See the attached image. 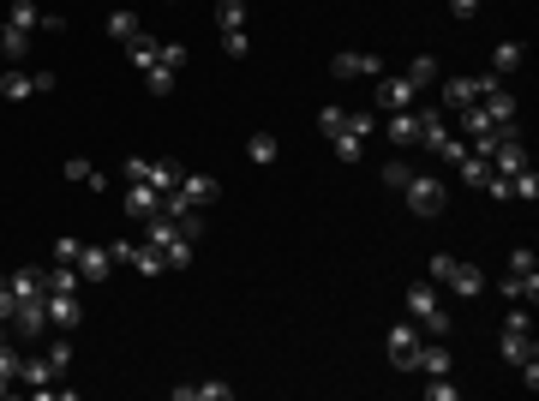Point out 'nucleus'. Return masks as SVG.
Returning a JSON list of instances; mask_svg holds the SVG:
<instances>
[{"mask_svg": "<svg viewBox=\"0 0 539 401\" xmlns=\"http://www.w3.org/2000/svg\"><path fill=\"white\" fill-rule=\"evenodd\" d=\"M216 30H246V0H216Z\"/></svg>", "mask_w": 539, "mask_h": 401, "instance_id": "nucleus-29", "label": "nucleus"}, {"mask_svg": "<svg viewBox=\"0 0 539 401\" xmlns=\"http://www.w3.org/2000/svg\"><path fill=\"white\" fill-rule=\"evenodd\" d=\"M383 138H390V144H420V115H413V108L383 115Z\"/></svg>", "mask_w": 539, "mask_h": 401, "instance_id": "nucleus-17", "label": "nucleus"}, {"mask_svg": "<svg viewBox=\"0 0 539 401\" xmlns=\"http://www.w3.org/2000/svg\"><path fill=\"white\" fill-rule=\"evenodd\" d=\"M13 312H18V300H13V287L0 282V324H13Z\"/></svg>", "mask_w": 539, "mask_h": 401, "instance_id": "nucleus-47", "label": "nucleus"}, {"mask_svg": "<svg viewBox=\"0 0 539 401\" xmlns=\"http://www.w3.org/2000/svg\"><path fill=\"white\" fill-rule=\"evenodd\" d=\"M0 282H6V276H0Z\"/></svg>", "mask_w": 539, "mask_h": 401, "instance_id": "nucleus-51", "label": "nucleus"}, {"mask_svg": "<svg viewBox=\"0 0 539 401\" xmlns=\"http://www.w3.org/2000/svg\"><path fill=\"white\" fill-rule=\"evenodd\" d=\"M503 330H534V306H510V312H503Z\"/></svg>", "mask_w": 539, "mask_h": 401, "instance_id": "nucleus-40", "label": "nucleus"}, {"mask_svg": "<svg viewBox=\"0 0 539 401\" xmlns=\"http://www.w3.org/2000/svg\"><path fill=\"white\" fill-rule=\"evenodd\" d=\"M204 234V222L192 210L186 216H150L144 222V246H157L162 258H168V270H186L192 264V240Z\"/></svg>", "mask_w": 539, "mask_h": 401, "instance_id": "nucleus-1", "label": "nucleus"}, {"mask_svg": "<svg viewBox=\"0 0 539 401\" xmlns=\"http://www.w3.org/2000/svg\"><path fill=\"white\" fill-rule=\"evenodd\" d=\"M174 401H234V384L204 377V384H174Z\"/></svg>", "mask_w": 539, "mask_h": 401, "instance_id": "nucleus-14", "label": "nucleus"}, {"mask_svg": "<svg viewBox=\"0 0 539 401\" xmlns=\"http://www.w3.org/2000/svg\"><path fill=\"white\" fill-rule=\"evenodd\" d=\"M48 294H85V276H78V264H60L48 270Z\"/></svg>", "mask_w": 539, "mask_h": 401, "instance_id": "nucleus-21", "label": "nucleus"}, {"mask_svg": "<svg viewBox=\"0 0 539 401\" xmlns=\"http://www.w3.org/2000/svg\"><path fill=\"white\" fill-rule=\"evenodd\" d=\"M18 384H30V389H48V384H55V372H48V359H43V354H25V366H18Z\"/></svg>", "mask_w": 539, "mask_h": 401, "instance_id": "nucleus-26", "label": "nucleus"}, {"mask_svg": "<svg viewBox=\"0 0 539 401\" xmlns=\"http://www.w3.org/2000/svg\"><path fill=\"white\" fill-rule=\"evenodd\" d=\"M413 102H420V90H413L408 72H383L378 78V108L383 115H402V108H413Z\"/></svg>", "mask_w": 539, "mask_h": 401, "instance_id": "nucleus-6", "label": "nucleus"}, {"mask_svg": "<svg viewBox=\"0 0 539 401\" xmlns=\"http://www.w3.org/2000/svg\"><path fill=\"white\" fill-rule=\"evenodd\" d=\"M138 30H144V25H138V13H132V6H114V13H108V36H114L120 48H127Z\"/></svg>", "mask_w": 539, "mask_h": 401, "instance_id": "nucleus-20", "label": "nucleus"}, {"mask_svg": "<svg viewBox=\"0 0 539 401\" xmlns=\"http://www.w3.org/2000/svg\"><path fill=\"white\" fill-rule=\"evenodd\" d=\"M330 144H336V162H348V168H354V162L366 156V138H354V132H336Z\"/></svg>", "mask_w": 539, "mask_h": 401, "instance_id": "nucleus-33", "label": "nucleus"}, {"mask_svg": "<svg viewBox=\"0 0 539 401\" xmlns=\"http://www.w3.org/2000/svg\"><path fill=\"white\" fill-rule=\"evenodd\" d=\"M6 396H13V384H0V401H6Z\"/></svg>", "mask_w": 539, "mask_h": 401, "instance_id": "nucleus-49", "label": "nucleus"}, {"mask_svg": "<svg viewBox=\"0 0 539 401\" xmlns=\"http://www.w3.org/2000/svg\"><path fill=\"white\" fill-rule=\"evenodd\" d=\"M120 210H127L132 222H150V216H162V192L144 186V180H127V198H120Z\"/></svg>", "mask_w": 539, "mask_h": 401, "instance_id": "nucleus-10", "label": "nucleus"}, {"mask_svg": "<svg viewBox=\"0 0 539 401\" xmlns=\"http://www.w3.org/2000/svg\"><path fill=\"white\" fill-rule=\"evenodd\" d=\"M174 78H180V72H174V66H162V60H157V66H144V85L157 90V96H174Z\"/></svg>", "mask_w": 539, "mask_h": 401, "instance_id": "nucleus-34", "label": "nucleus"}, {"mask_svg": "<svg viewBox=\"0 0 539 401\" xmlns=\"http://www.w3.org/2000/svg\"><path fill=\"white\" fill-rule=\"evenodd\" d=\"M455 264H462L455 252H432V282H450V270H455Z\"/></svg>", "mask_w": 539, "mask_h": 401, "instance_id": "nucleus-41", "label": "nucleus"}, {"mask_svg": "<svg viewBox=\"0 0 539 401\" xmlns=\"http://www.w3.org/2000/svg\"><path fill=\"white\" fill-rule=\"evenodd\" d=\"M402 198H408V210H413V216H438L450 192H443V180H438V174H413L408 186H402Z\"/></svg>", "mask_w": 539, "mask_h": 401, "instance_id": "nucleus-4", "label": "nucleus"}, {"mask_svg": "<svg viewBox=\"0 0 539 401\" xmlns=\"http://www.w3.org/2000/svg\"><path fill=\"white\" fill-rule=\"evenodd\" d=\"M383 347H390V366H396V372H413V354H420V324H413V317L390 324Z\"/></svg>", "mask_w": 539, "mask_h": 401, "instance_id": "nucleus-5", "label": "nucleus"}, {"mask_svg": "<svg viewBox=\"0 0 539 401\" xmlns=\"http://www.w3.org/2000/svg\"><path fill=\"white\" fill-rule=\"evenodd\" d=\"M6 287H13V300H43L48 294V270L43 264H18V270L6 276Z\"/></svg>", "mask_w": 539, "mask_h": 401, "instance_id": "nucleus-12", "label": "nucleus"}, {"mask_svg": "<svg viewBox=\"0 0 539 401\" xmlns=\"http://www.w3.org/2000/svg\"><path fill=\"white\" fill-rule=\"evenodd\" d=\"M0 55H6V66H18V60L30 55V30H18V25H0Z\"/></svg>", "mask_w": 539, "mask_h": 401, "instance_id": "nucleus-19", "label": "nucleus"}, {"mask_svg": "<svg viewBox=\"0 0 539 401\" xmlns=\"http://www.w3.org/2000/svg\"><path fill=\"white\" fill-rule=\"evenodd\" d=\"M276 150H282V144H276V132H252V138H246V156H252L258 168H270V162H276Z\"/></svg>", "mask_w": 539, "mask_h": 401, "instance_id": "nucleus-28", "label": "nucleus"}, {"mask_svg": "<svg viewBox=\"0 0 539 401\" xmlns=\"http://www.w3.org/2000/svg\"><path fill=\"white\" fill-rule=\"evenodd\" d=\"M408 180H413V168H408V162H383V186H408Z\"/></svg>", "mask_w": 539, "mask_h": 401, "instance_id": "nucleus-39", "label": "nucleus"}, {"mask_svg": "<svg viewBox=\"0 0 539 401\" xmlns=\"http://www.w3.org/2000/svg\"><path fill=\"white\" fill-rule=\"evenodd\" d=\"M432 156H438V162H450V168H455V162L468 156V138H462V132H443V138L432 144Z\"/></svg>", "mask_w": 539, "mask_h": 401, "instance_id": "nucleus-30", "label": "nucleus"}, {"mask_svg": "<svg viewBox=\"0 0 539 401\" xmlns=\"http://www.w3.org/2000/svg\"><path fill=\"white\" fill-rule=\"evenodd\" d=\"M157 55H162V43H157V36H150V30H138V36H132V43H127V60H132V66H157Z\"/></svg>", "mask_w": 539, "mask_h": 401, "instance_id": "nucleus-22", "label": "nucleus"}, {"mask_svg": "<svg viewBox=\"0 0 539 401\" xmlns=\"http://www.w3.org/2000/svg\"><path fill=\"white\" fill-rule=\"evenodd\" d=\"M48 90H55V72L48 66H36V72L6 66V78H0V96L6 102H30V96H48Z\"/></svg>", "mask_w": 539, "mask_h": 401, "instance_id": "nucleus-3", "label": "nucleus"}, {"mask_svg": "<svg viewBox=\"0 0 539 401\" xmlns=\"http://www.w3.org/2000/svg\"><path fill=\"white\" fill-rule=\"evenodd\" d=\"M78 324H85V300H78V294H48V330L72 336Z\"/></svg>", "mask_w": 539, "mask_h": 401, "instance_id": "nucleus-8", "label": "nucleus"}, {"mask_svg": "<svg viewBox=\"0 0 539 401\" xmlns=\"http://www.w3.org/2000/svg\"><path fill=\"white\" fill-rule=\"evenodd\" d=\"M60 174H66V180H78V186H108V180H102V168H97V162H85V156H66V168H60Z\"/></svg>", "mask_w": 539, "mask_h": 401, "instance_id": "nucleus-27", "label": "nucleus"}, {"mask_svg": "<svg viewBox=\"0 0 539 401\" xmlns=\"http://www.w3.org/2000/svg\"><path fill=\"white\" fill-rule=\"evenodd\" d=\"M43 359H48V372H55V377H66V366H72V342H66V336H55Z\"/></svg>", "mask_w": 539, "mask_h": 401, "instance_id": "nucleus-36", "label": "nucleus"}, {"mask_svg": "<svg viewBox=\"0 0 539 401\" xmlns=\"http://www.w3.org/2000/svg\"><path fill=\"white\" fill-rule=\"evenodd\" d=\"M127 264H132L138 276H162V270H168V258H162L157 246H132V252H127Z\"/></svg>", "mask_w": 539, "mask_h": 401, "instance_id": "nucleus-25", "label": "nucleus"}, {"mask_svg": "<svg viewBox=\"0 0 539 401\" xmlns=\"http://www.w3.org/2000/svg\"><path fill=\"white\" fill-rule=\"evenodd\" d=\"M318 132H324V138H336V132H348V108H341V102H330V108H318Z\"/></svg>", "mask_w": 539, "mask_h": 401, "instance_id": "nucleus-35", "label": "nucleus"}, {"mask_svg": "<svg viewBox=\"0 0 539 401\" xmlns=\"http://www.w3.org/2000/svg\"><path fill=\"white\" fill-rule=\"evenodd\" d=\"M157 60H162V66H174V72H180V66H186V43H162V55H157Z\"/></svg>", "mask_w": 539, "mask_h": 401, "instance_id": "nucleus-45", "label": "nucleus"}, {"mask_svg": "<svg viewBox=\"0 0 539 401\" xmlns=\"http://www.w3.org/2000/svg\"><path fill=\"white\" fill-rule=\"evenodd\" d=\"M402 300H408V317L420 324V336H455V317L443 312L438 287H408Z\"/></svg>", "mask_w": 539, "mask_h": 401, "instance_id": "nucleus-2", "label": "nucleus"}, {"mask_svg": "<svg viewBox=\"0 0 539 401\" xmlns=\"http://www.w3.org/2000/svg\"><path fill=\"white\" fill-rule=\"evenodd\" d=\"M497 294H503V300H510V306H534L539 300V276H503V282H497Z\"/></svg>", "mask_w": 539, "mask_h": 401, "instance_id": "nucleus-16", "label": "nucleus"}, {"mask_svg": "<svg viewBox=\"0 0 539 401\" xmlns=\"http://www.w3.org/2000/svg\"><path fill=\"white\" fill-rule=\"evenodd\" d=\"M0 336H6V324H0Z\"/></svg>", "mask_w": 539, "mask_h": 401, "instance_id": "nucleus-50", "label": "nucleus"}, {"mask_svg": "<svg viewBox=\"0 0 539 401\" xmlns=\"http://www.w3.org/2000/svg\"><path fill=\"white\" fill-rule=\"evenodd\" d=\"M6 25H18V30H48V36H55V30H66V18H60V13H43L36 0H13V6H6Z\"/></svg>", "mask_w": 539, "mask_h": 401, "instance_id": "nucleus-7", "label": "nucleus"}, {"mask_svg": "<svg viewBox=\"0 0 539 401\" xmlns=\"http://www.w3.org/2000/svg\"><path fill=\"white\" fill-rule=\"evenodd\" d=\"M450 13L455 18H473V13H480V0H450Z\"/></svg>", "mask_w": 539, "mask_h": 401, "instance_id": "nucleus-48", "label": "nucleus"}, {"mask_svg": "<svg viewBox=\"0 0 539 401\" xmlns=\"http://www.w3.org/2000/svg\"><path fill=\"white\" fill-rule=\"evenodd\" d=\"M408 78H413V90H420V96H426V85H432V78H438V60H432V55H413Z\"/></svg>", "mask_w": 539, "mask_h": 401, "instance_id": "nucleus-37", "label": "nucleus"}, {"mask_svg": "<svg viewBox=\"0 0 539 401\" xmlns=\"http://www.w3.org/2000/svg\"><path fill=\"white\" fill-rule=\"evenodd\" d=\"M330 72L336 78H383V60L360 55V48H341V55H330Z\"/></svg>", "mask_w": 539, "mask_h": 401, "instance_id": "nucleus-9", "label": "nucleus"}, {"mask_svg": "<svg viewBox=\"0 0 539 401\" xmlns=\"http://www.w3.org/2000/svg\"><path fill=\"white\" fill-rule=\"evenodd\" d=\"M455 168H462V180H468V186H480V192H485V180H492V162L473 156V150H468L462 162H455Z\"/></svg>", "mask_w": 539, "mask_h": 401, "instance_id": "nucleus-31", "label": "nucleus"}, {"mask_svg": "<svg viewBox=\"0 0 539 401\" xmlns=\"http://www.w3.org/2000/svg\"><path fill=\"white\" fill-rule=\"evenodd\" d=\"M78 246H85V240H55V258L60 264H78Z\"/></svg>", "mask_w": 539, "mask_h": 401, "instance_id": "nucleus-46", "label": "nucleus"}, {"mask_svg": "<svg viewBox=\"0 0 539 401\" xmlns=\"http://www.w3.org/2000/svg\"><path fill=\"white\" fill-rule=\"evenodd\" d=\"M510 270H515V276H539V264H534V252H527V246H515V252H510Z\"/></svg>", "mask_w": 539, "mask_h": 401, "instance_id": "nucleus-42", "label": "nucleus"}, {"mask_svg": "<svg viewBox=\"0 0 539 401\" xmlns=\"http://www.w3.org/2000/svg\"><path fill=\"white\" fill-rule=\"evenodd\" d=\"M222 48H228L234 60H246V55H252V43H246V30H228V36H222Z\"/></svg>", "mask_w": 539, "mask_h": 401, "instance_id": "nucleus-44", "label": "nucleus"}, {"mask_svg": "<svg viewBox=\"0 0 539 401\" xmlns=\"http://www.w3.org/2000/svg\"><path fill=\"white\" fill-rule=\"evenodd\" d=\"M485 287H492V282H485L473 264H455V270H450V294H462V300H480Z\"/></svg>", "mask_w": 539, "mask_h": 401, "instance_id": "nucleus-18", "label": "nucleus"}, {"mask_svg": "<svg viewBox=\"0 0 539 401\" xmlns=\"http://www.w3.org/2000/svg\"><path fill=\"white\" fill-rule=\"evenodd\" d=\"M186 198V210H204V204H216L222 198V180L216 174H180V186H174Z\"/></svg>", "mask_w": 539, "mask_h": 401, "instance_id": "nucleus-11", "label": "nucleus"}, {"mask_svg": "<svg viewBox=\"0 0 539 401\" xmlns=\"http://www.w3.org/2000/svg\"><path fill=\"white\" fill-rule=\"evenodd\" d=\"M473 102H480V85H473V78H443V96H438L443 115H455V108H473Z\"/></svg>", "mask_w": 539, "mask_h": 401, "instance_id": "nucleus-15", "label": "nucleus"}, {"mask_svg": "<svg viewBox=\"0 0 539 401\" xmlns=\"http://www.w3.org/2000/svg\"><path fill=\"white\" fill-rule=\"evenodd\" d=\"M503 359H510V366H522V359H534V330H503Z\"/></svg>", "mask_w": 539, "mask_h": 401, "instance_id": "nucleus-24", "label": "nucleus"}, {"mask_svg": "<svg viewBox=\"0 0 539 401\" xmlns=\"http://www.w3.org/2000/svg\"><path fill=\"white\" fill-rule=\"evenodd\" d=\"M510 198H527V204L539 198V174H534V162H527V168H515V174H510Z\"/></svg>", "mask_w": 539, "mask_h": 401, "instance_id": "nucleus-32", "label": "nucleus"}, {"mask_svg": "<svg viewBox=\"0 0 539 401\" xmlns=\"http://www.w3.org/2000/svg\"><path fill=\"white\" fill-rule=\"evenodd\" d=\"M426 396H432V401H455L462 389H455V384H450V372H443V377H432V384H426Z\"/></svg>", "mask_w": 539, "mask_h": 401, "instance_id": "nucleus-43", "label": "nucleus"}, {"mask_svg": "<svg viewBox=\"0 0 539 401\" xmlns=\"http://www.w3.org/2000/svg\"><path fill=\"white\" fill-rule=\"evenodd\" d=\"M522 60H527V43H497L492 48V72H497V78H510Z\"/></svg>", "mask_w": 539, "mask_h": 401, "instance_id": "nucleus-23", "label": "nucleus"}, {"mask_svg": "<svg viewBox=\"0 0 539 401\" xmlns=\"http://www.w3.org/2000/svg\"><path fill=\"white\" fill-rule=\"evenodd\" d=\"M168 6H174V0H168Z\"/></svg>", "mask_w": 539, "mask_h": 401, "instance_id": "nucleus-52", "label": "nucleus"}, {"mask_svg": "<svg viewBox=\"0 0 539 401\" xmlns=\"http://www.w3.org/2000/svg\"><path fill=\"white\" fill-rule=\"evenodd\" d=\"M78 276H85L90 287H102L114 276V258H108V246H78Z\"/></svg>", "mask_w": 539, "mask_h": 401, "instance_id": "nucleus-13", "label": "nucleus"}, {"mask_svg": "<svg viewBox=\"0 0 539 401\" xmlns=\"http://www.w3.org/2000/svg\"><path fill=\"white\" fill-rule=\"evenodd\" d=\"M348 132H354V138H371V132H378V115H366V108H348Z\"/></svg>", "mask_w": 539, "mask_h": 401, "instance_id": "nucleus-38", "label": "nucleus"}]
</instances>
